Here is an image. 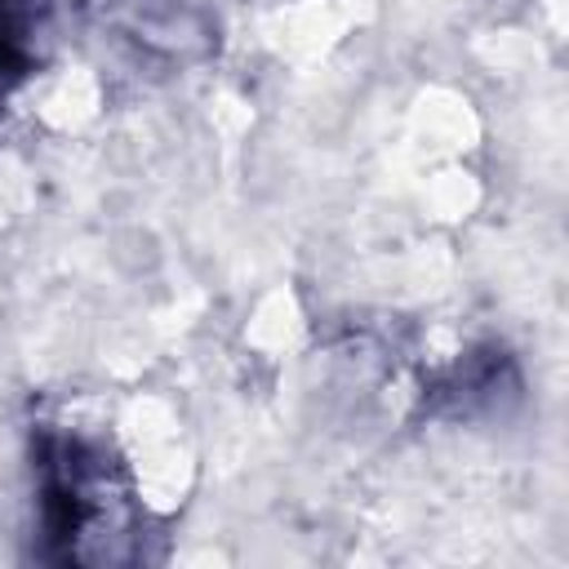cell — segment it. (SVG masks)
<instances>
[{
  "label": "cell",
  "mask_w": 569,
  "mask_h": 569,
  "mask_svg": "<svg viewBox=\"0 0 569 569\" xmlns=\"http://www.w3.org/2000/svg\"><path fill=\"white\" fill-rule=\"evenodd\" d=\"M40 533L58 560L124 565L142 556V511L107 440L44 431L36 449Z\"/></svg>",
  "instance_id": "obj_1"
},
{
  "label": "cell",
  "mask_w": 569,
  "mask_h": 569,
  "mask_svg": "<svg viewBox=\"0 0 569 569\" xmlns=\"http://www.w3.org/2000/svg\"><path fill=\"white\" fill-rule=\"evenodd\" d=\"M53 0H0V84L22 80L49 49Z\"/></svg>",
  "instance_id": "obj_2"
}]
</instances>
